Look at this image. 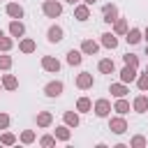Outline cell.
Here are the masks:
<instances>
[{
	"instance_id": "35",
	"label": "cell",
	"mask_w": 148,
	"mask_h": 148,
	"mask_svg": "<svg viewBox=\"0 0 148 148\" xmlns=\"http://www.w3.org/2000/svg\"><path fill=\"white\" fill-rule=\"evenodd\" d=\"M39 143L49 148V146H53V143H56V136H49V134H46V136H42V139H39Z\"/></svg>"
},
{
	"instance_id": "6",
	"label": "cell",
	"mask_w": 148,
	"mask_h": 148,
	"mask_svg": "<svg viewBox=\"0 0 148 148\" xmlns=\"http://www.w3.org/2000/svg\"><path fill=\"white\" fill-rule=\"evenodd\" d=\"M62 35H65V32H62L60 25H51L49 32H46V39H49L51 44H58V42H62Z\"/></svg>"
},
{
	"instance_id": "20",
	"label": "cell",
	"mask_w": 148,
	"mask_h": 148,
	"mask_svg": "<svg viewBox=\"0 0 148 148\" xmlns=\"http://www.w3.org/2000/svg\"><path fill=\"white\" fill-rule=\"evenodd\" d=\"M127 30H130V28H127V21H125V18H116V21H113V32H116V35H125Z\"/></svg>"
},
{
	"instance_id": "29",
	"label": "cell",
	"mask_w": 148,
	"mask_h": 148,
	"mask_svg": "<svg viewBox=\"0 0 148 148\" xmlns=\"http://www.w3.org/2000/svg\"><path fill=\"white\" fill-rule=\"evenodd\" d=\"M123 60H125V65H130V67H139V58H136L134 53H127V56H123Z\"/></svg>"
},
{
	"instance_id": "2",
	"label": "cell",
	"mask_w": 148,
	"mask_h": 148,
	"mask_svg": "<svg viewBox=\"0 0 148 148\" xmlns=\"http://www.w3.org/2000/svg\"><path fill=\"white\" fill-rule=\"evenodd\" d=\"M62 81H51V83H46L44 86V92H46V97H60L62 95Z\"/></svg>"
},
{
	"instance_id": "19",
	"label": "cell",
	"mask_w": 148,
	"mask_h": 148,
	"mask_svg": "<svg viewBox=\"0 0 148 148\" xmlns=\"http://www.w3.org/2000/svg\"><path fill=\"white\" fill-rule=\"evenodd\" d=\"M2 86H5L7 90H16V88H18V81H16L14 74H5V76H2Z\"/></svg>"
},
{
	"instance_id": "39",
	"label": "cell",
	"mask_w": 148,
	"mask_h": 148,
	"mask_svg": "<svg viewBox=\"0 0 148 148\" xmlns=\"http://www.w3.org/2000/svg\"><path fill=\"white\" fill-rule=\"evenodd\" d=\"M146 39H148V25H146Z\"/></svg>"
},
{
	"instance_id": "31",
	"label": "cell",
	"mask_w": 148,
	"mask_h": 148,
	"mask_svg": "<svg viewBox=\"0 0 148 148\" xmlns=\"http://www.w3.org/2000/svg\"><path fill=\"white\" fill-rule=\"evenodd\" d=\"M0 143H5V146H12V143H16V136H14V134H9V132H5V134L0 136Z\"/></svg>"
},
{
	"instance_id": "26",
	"label": "cell",
	"mask_w": 148,
	"mask_h": 148,
	"mask_svg": "<svg viewBox=\"0 0 148 148\" xmlns=\"http://www.w3.org/2000/svg\"><path fill=\"white\" fill-rule=\"evenodd\" d=\"M18 49H21L23 53H32V51H35V42H32V39H21Z\"/></svg>"
},
{
	"instance_id": "15",
	"label": "cell",
	"mask_w": 148,
	"mask_h": 148,
	"mask_svg": "<svg viewBox=\"0 0 148 148\" xmlns=\"http://www.w3.org/2000/svg\"><path fill=\"white\" fill-rule=\"evenodd\" d=\"M125 39H127V44H139V42H141V30H139V28L127 30V32H125Z\"/></svg>"
},
{
	"instance_id": "34",
	"label": "cell",
	"mask_w": 148,
	"mask_h": 148,
	"mask_svg": "<svg viewBox=\"0 0 148 148\" xmlns=\"http://www.w3.org/2000/svg\"><path fill=\"white\" fill-rule=\"evenodd\" d=\"M12 67V58L9 56H0V69H9Z\"/></svg>"
},
{
	"instance_id": "11",
	"label": "cell",
	"mask_w": 148,
	"mask_h": 148,
	"mask_svg": "<svg viewBox=\"0 0 148 148\" xmlns=\"http://www.w3.org/2000/svg\"><path fill=\"white\" fill-rule=\"evenodd\" d=\"M109 92H111L113 97H125L130 90H127V86L120 81V83H111V86H109Z\"/></svg>"
},
{
	"instance_id": "12",
	"label": "cell",
	"mask_w": 148,
	"mask_h": 148,
	"mask_svg": "<svg viewBox=\"0 0 148 148\" xmlns=\"http://www.w3.org/2000/svg\"><path fill=\"white\" fill-rule=\"evenodd\" d=\"M74 16H76L79 21H88V18H90V9H88V5H76V7H74Z\"/></svg>"
},
{
	"instance_id": "17",
	"label": "cell",
	"mask_w": 148,
	"mask_h": 148,
	"mask_svg": "<svg viewBox=\"0 0 148 148\" xmlns=\"http://www.w3.org/2000/svg\"><path fill=\"white\" fill-rule=\"evenodd\" d=\"M99 72L102 74H113L116 72V65H113V60H109V58H104V60H99Z\"/></svg>"
},
{
	"instance_id": "24",
	"label": "cell",
	"mask_w": 148,
	"mask_h": 148,
	"mask_svg": "<svg viewBox=\"0 0 148 148\" xmlns=\"http://www.w3.org/2000/svg\"><path fill=\"white\" fill-rule=\"evenodd\" d=\"M62 118H65V125H67V127H76V125H79V116L72 113V111H67Z\"/></svg>"
},
{
	"instance_id": "25",
	"label": "cell",
	"mask_w": 148,
	"mask_h": 148,
	"mask_svg": "<svg viewBox=\"0 0 148 148\" xmlns=\"http://www.w3.org/2000/svg\"><path fill=\"white\" fill-rule=\"evenodd\" d=\"M56 139H60V141H67V139H69V127H67V125H60V127H56Z\"/></svg>"
},
{
	"instance_id": "3",
	"label": "cell",
	"mask_w": 148,
	"mask_h": 148,
	"mask_svg": "<svg viewBox=\"0 0 148 148\" xmlns=\"http://www.w3.org/2000/svg\"><path fill=\"white\" fill-rule=\"evenodd\" d=\"M109 111H111V102H109V99L102 97V99L95 102V116H97V118H106Z\"/></svg>"
},
{
	"instance_id": "16",
	"label": "cell",
	"mask_w": 148,
	"mask_h": 148,
	"mask_svg": "<svg viewBox=\"0 0 148 148\" xmlns=\"http://www.w3.org/2000/svg\"><path fill=\"white\" fill-rule=\"evenodd\" d=\"M102 46H106V49H116V46H118V37L111 35V32H104V35H102Z\"/></svg>"
},
{
	"instance_id": "37",
	"label": "cell",
	"mask_w": 148,
	"mask_h": 148,
	"mask_svg": "<svg viewBox=\"0 0 148 148\" xmlns=\"http://www.w3.org/2000/svg\"><path fill=\"white\" fill-rule=\"evenodd\" d=\"M83 2H86V5H95L97 0H83Z\"/></svg>"
},
{
	"instance_id": "41",
	"label": "cell",
	"mask_w": 148,
	"mask_h": 148,
	"mask_svg": "<svg viewBox=\"0 0 148 148\" xmlns=\"http://www.w3.org/2000/svg\"><path fill=\"white\" fill-rule=\"evenodd\" d=\"M146 72H148V65H146Z\"/></svg>"
},
{
	"instance_id": "8",
	"label": "cell",
	"mask_w": 148,
	"mask_h": 148,
	"mask_svg": "<svg viewBox=\"0 0 148 148\" xmlns=\"http://www.w3.org/2000/svg\"><path fill=\"white\" fill-rule=\"evenodd\" d=\"M42 67H44L46 72H60L58 58H51V56H44V58H42Z\"/></svg>"
},
{
	"instance_id": "23",
	"label": "cell",
	"mask_w": 148,
	"mask_h": 148,
	"mask_svg": "<svg viewBox=\"0 0 148 148\" xmlns=\"http://www.w3.org/2000/svg\"><path fill=\"white\" fill-rule=\"evenodd\" d=\"M113 111H118L120 116H123V113H127V111H130V102H127V99H123V97H118V102L113 104Z\"/></svg>"
},
{
	"instance_id": "1",
	"label": "cell",
	"mask_w": 148,
	"mask_h": 148,
	"mask_svg": "<svg viewBox=\"0 0 148 148\" xmlns=\"http://www.w3.org/2000/svg\"><path fill=\"white\" fill-rule=\"evenodd\" d=\"M42 9H44V14H46L49 18H56V16H60V14H62V5H60V2H56V0H44Z\"/></svg>"
},
{
	"instance_id": "40",
	"label": "cell",
	"mask_w": 148,
	"mask_h": 148,
	"mask_svg": "<svg viewBox=\"0 0 148 148\" xmlns=\"http://www.w3.org/2000/svg\"><path fill=\"white\" fill-rule=\"evenodd\" d=\"M146 56H148V44H146Z\"/></svg>"
},
{
	"instance_id": "33",
	"label": "cell",
	"mask_w": 148,
	"mask_h": 148,
	"mask_svg": "<svg viewBox=\"0 0 148 148\" xmlns=\"http://www.w3.org/2000/svg\"><path fill=\"white\" fill-rule=\"evenodd\" d=\"M130 146H134V148H143V146H146V136H134Z\"/></svg>"
},
{
	"instance_id": "13",
	"label": "cell",
	"mask_w": 148,
	"mask_h": 148,
	"mask_svg": "<svg viewBox=\"0 0 148 148\" xmlns=\"http://www.w3.org/2000/svg\"><path fill=\"white\" fill-rule=\"evenodd\" d=\"M9 32H12V37H21V35L25 32V25H23L18 18H14V21L9 23Z\"/></svg>"
},
{
	"instance_id": "7",
	"label": "cell",
	"mask_w": 148,
	"mask_h": 148,
	"mask_svg": "<svg viewBox=\"0 0 148 148\" xmlns=\"http://www.w3.org/2000/svg\"><path fill=\"white\" fill-rule=\"evenodd\" d=\"M109 130L116 132V134L127 132V123H125V118H111V120H109Z\"/></svg>"
},
{
	"instance_id": "30",
	"label": "cell",
	"mask_w": 148,
	"mask_h": 148,
	"mask_svg": "<svg viewBox=\"0 0 148 148\" xmlns=\"http://www.w3.org/2000/svg\"><path fill=\"white\" fill-rule=\"evenodd\" d=\"M136 86H139V90H148V72H143V74L136 79Z\"/></svg>"
},
{
	"instance_id": "42",
	"label": "cell",
	"mask_w": 148,
	"mask_h": 148,
	"mask_svg": "<svg viewBox=\"0 0 148 148\" xmlns=\"http://www.w3.org/2000/svg\"><path fill=\"white\" fill-rule=\"evenodd\" d=\"M0 35H2V30H0Z\"/></svg>"
},
{
	"instance_id": "21",
	"label": "cell",
	"mask_w": 148,
	"mask_h": 148,
	"mask_svg": "<svg viewBox=\"0 0 148 148\" xmlns=\"http://www.w3.org/2000/svg\"><path fill=\"white\" fill-rule=\"evenodd\" d=\"M51 120H53V116H51L49 111L37 113V125H39V127H49V125H51Z\"/></svg>"
},
{
	"instance_id": "5",
	"label": "cell",
	"mask_w": 148,
	"mask_h": 148,
	"mask_svg": "<svg viewBox=\"0 0 148 148\" xmlns=\"http://www.w3.org/2000/svg\"><path fill=\"white\" fill-rule=\"evenodd\" d=\"M92 83H95V79H92V74H90V72H81V74L76 76V86H79L81 90L92 88Z\"/></svg>"
},
{
	"instance_id": "10",
	"label": "cell",
	"mask_w": 148,
	"mask_h": 148,
	"mask_svg": "<svg viewBox=\"0 0 148 148\" xmlns=\"http://www.w3.org/2000/svg\"><path fill=\"white\" fill-rule=\"evenodd\" d=\"M97 51H99V44H97V42H92V39H83V44H81V53L95 56Z\"/></svg>"
},
{
	"instance_id": "9",
	"label": "cell",
	"mask_w": 148,
	"mask_h": 148,
	"mask_svg": "<svg viewBox=\"0 0 148 148\" xmlns=\"http://www.w3.org/2000/svg\"><path fill=\"white\" fill-rule=\"evenodd\" d=\"M134 79H136V67L125 65V67L120 69V81H123V83H132Z\"/></svg>"
},
{
	"instance_id": "27",
	"label": "cell",
	"mask_w": 148,
	"mask_h": 148,
	"mask_svg": "<svg viewBox=\"0 0 148 148\" xmlns=\"http://www.w3.org/2000/svg\"><path fill=\"white\" fill-rule=\"evenodd\" d=\"M76 109H79V111H90V109H92V102H90L88 97H81V99L76 102Z\"/></svg>"
},
{
	"instance_id": "22",
	"label": "cell",
	"mask_w": 148,
	"mask_h": 148,
	"mask_svg": "<svg viewBox=\"0 0 148 148\" xmlns=\"http://www.w3.org/2000/svg\"><path fill=\"white\" fill-rule=\"evenodd\" d=\"M81 60H83V56H81V51H67V62L69 65H81Z\"/></svg>"
},
{
	"instance_id": "28",
	"label": "cell",
	"mask_w": 148,
	"mask_h": 148,
	"mask_svg": "<svg viewBox=\"0 0 148 148\" xmlns=\"http://www.w3.org/2000/svg\"><path fill=\"white\" fill-rule=\"evenodd\" d=\"M12 46H14L12 37H5V35H0V51H9Z\"/></svg>"
},
{
	"instance_id": "14",
	"label": "cell",
	"mask_w": 148,
	"mask_h": 148,
	"mask_svg": "<svg viewBox=\"0 0 148 148\" xmlns=\"http://www.w3.org/2000/svg\"><path fill=\"white\" fill-rule=\"evenodd\" d=\"M132 106H134V111L146 113V111H148V97H146V95H139V97L134 99V104H132Z\"/></svg>"
},
{
	"instance_id": "4",
	"label": "cell",
	"mask_w": 148,
	"mask_h": 148,
	"mask_svg": "<svg viewBox=\"0 0 148 148\" xmlns=\"http://www.w3.org/2000/svg\"><path fill=\"white\" fill-rule=\"evenodd\" d=\"M102 16H104V21H106V23H113V21L118 18V7H116V5H111V2H106V5L102 7Z\"/></svg>"
},
{
	"instance_id": "38",
	"label": "cell",
	"mask_w": 148,
	"mask_h": 148,
	"mask_svg": "<svg viewBox=\"0 0 148 148\" xmlns=\"http://www.w3.org/2000/svg\"><path fill=\"white\" fill-rule=\"evenodd\" d=\"M67 2H69V5H76V2H79V0H67Z\"/></svg>"
},
{
	"instance_id": "36",
	"label": "cell",
	"mask_w": 148,
	"mask_h": 148,
	"mask_svg": "<svg viewBox=\"0 0 148 148\" xmlns=\"http://www.w3.org/2000/svg\"><path fill=\"white\" fill-rule=\"evenodd\" d=\"M7 127H9V116L0 113V130H7Z\"/></svg>"
},
{
	"instance_id": "32",
	"label": "cell",
	"mask_w": 148,
	"mask_h": 148,
	"mask_svg": "<svg viewBox=\"0 0 148 148\" xmlns=\"http://www.w3.org/2000/svg\"><path fill=\"white\" fill-rule=\"evenodd\" d=\"M21 141H23V143H32V141H35V132H30V130H25V132L21 134Z\"/></svg>"
},
{
	"instance_id": "18",
	"label": "cell",
	"mask_w": 148,
	"mask_h": 148,
	"mask_svg": "<svg viewBox=\"0 0 148 148\" xmlns=\"http://www.w3.org/2000/svg\"><path fill=\"white\" fill-rule=\"evenodd\" d=\"M7 14H9L12 18H21V16H23V7L16 5V2H9V5H7Z\"/></svg>"
}]
</instances>
